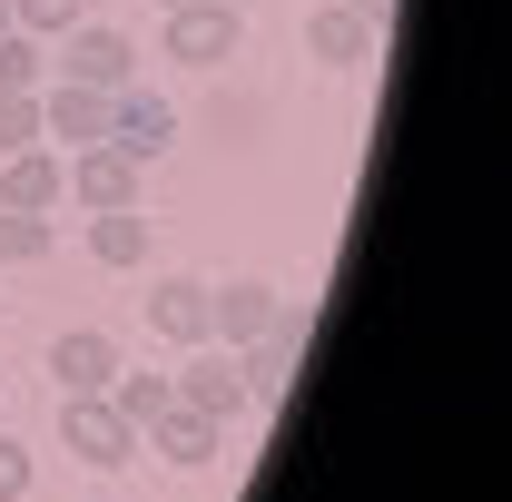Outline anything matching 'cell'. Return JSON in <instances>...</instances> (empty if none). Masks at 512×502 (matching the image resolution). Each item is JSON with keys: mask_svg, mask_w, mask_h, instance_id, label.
<instances>
[{"mask_svg": "<svg viewBox=\"0 0 512 502\" xmlns=\"http://www.w3.org/2000/svg\"><path fill=\"white\" fill-rule=\"evenodd\" d=\"M0 30H10V0H0Z\"/></svg>", "mask_w": 512, "mask_h": 502, "instance_id": "obj_24", "label": "cell"}, {"mask_svg": "<svg viewBox=\"0 0 512 502\" xmlns=\"http://www.w3.org/2000/svg\"><path fill=\"white\" fill-rule=\"evenodd\" d=\"M60 443L79 453V463H99V473L138 463V424H128L109 394H60Z\"/></svg>", "mask_w": 512, "mask_h": 502, "instance_id": "obj_3", "label": "cell"}, {"mask_svg": "<svg viewBox=\"0 0 512 502\" xmlns=\"http://www.w3.org/2000/svg\"><path fill=\"white\" fill-rule=\"evenodd\" d=\"M109 148H128L138 168H148V158H168V148H178V109H168L158 89H138V79L109 89Z\"/></svg>", "mask_w": 512, "mask_h": 502, "instance_id": "obj_7", "label": "cell"}, {"mask_svg": "<svg viewBox=\"0 0 512 502\" xmlns=\"http://www.w3.org/2000/svg\"><path fill=\"white\" fill-rule=\"evenodd\" d=\"M40 148V89H0V158Z\"/></svg>", "mask_w": 512, "mask_h": 502, "instance_id": "obj_19", "label": "cell"}, {"mask_svg": "<svg viewBox=\"0 0 512 502\" xmlns=\"http://www.w3.org/2000/svg\"><path fill=\"white\" fill-rule=\"evenodd\" d=\"M306 345H316V306H306V296H276V315H266V335L247 345V394H256V404H276V394L296 384V365H306Z\"/></svg>", "mask_w": 512, "mask_h": 502, "instance_id": "obj_1", "label": "cell"}, {"mask_svg": "<svg viewBox=\"0 0 512 502\" xmlns=\"http://www.w3.org/2000/svg\"><path fill=\"white\" fill-rule=\"evenodd\" d=\"M217 443H227V424H207V414H188V404H168V414L138 434V453H158V463L197 473V463H217Z\"/></svg>", "mask_w": 512, "mask_h": 502, "instance_id": "obj_11", "label": "cell"}, {"mask_svg": "<svg viewBox=\"0 0 512 502\" xmlns=\"http://www.w3.org/2000/svg\"><path fill=\"white\" fill-rule=\"evenodd\" d=\"M60 79H79V89H128L138 79V40L109 30V20H69L60 30Z\"/></svg>", "mask_w": 512, "mask_h": 502, "instance_id": "obj_5", "label": "cell"}, {"mask_svg": "<svg viewBox=\"0 0 512 502\" xmlns=\"http://www.w3.org/2000/svg\"><path fill=\"white\" fill-rule=\"evenodd\" d=\"M20 493H30V443L0 434V502H20Z\"/></svg>", "mask_w": 512, "mask_h": 502, "instance_id": "obj_21", "label": "cell"}, {"mask_svg": "<svg viewBox=\"0 0 512 502\" xmlns=\"http://www.w3.org/2000/svg\"><path fill=\"white\" fill-rule=\"evenodd\" d=\"M69 20H89V0H10V30H30V40H60Z\"/></svg>", "mask_w": 512, "mask_h": 502, "instance_id": "obj_20", "label": "cell"}, {"mask_svg": "<svg viewBox=\"0 0 512 502\" xmlns=\"http://www.w3.org/2000/svg\"><path fill=\"white\" fill-rule=\"evenodd\" d=\"M158 10H188V0H158Z\"/></svg>", "mask_w": 512, "mask_h": 502, "instance_id": "obj_23", "label": "cell"}, {"mask_svg": "<svg viewBox=\"0 0 512 502\" xmlns=\"http://www.w3.org/2000/svg\"><path fill=\"white\" fill-rule=\"evenodd\" d=\"M384 40L345 10V0H325V10H306V60H325V69H365Z\"/></svg>", "mask_w": 512, "mask_h": 502, "instance_id": "obj_13", "label": "cell"}, {"mask_svg": "<svg viewBox=\"0 0 512 502\" xmlns=\"http://www.w3.org/2000/svg\"><path fill=\"white\" fill-rule=\"evenodd\" d=\"M168 384H178V404L207 414V424H237V414L256 404V394H247V355H237V345H197L188 375H168Z\"/></svg>", "mask_w": 512, "mask_h": 502, "instance_id": "obj_4", "label": "cell"}, {"mask_svg": "<svg viewBox=\"0 0 512 502\" xmlns=\"http://www.w3.org/2000/svg\"><path fill=\"white\" fill-rule=\"evenodd\" d=\"M89 138H109V89H79V79H50L40 89V148H89Z\"/></svg>", "mask_w": 512, "mask_h": 502, "instance_id": "obj_8", "label": "cell"}, {"mask_svg": "<svg viewBox=\"0 0 512 502\" xmlns=\"http://www.w3.org/2000/svg\"><path fill=\"white\" fill-rule=\"evenodd\" d=\"M0 89H50V50L30 30H0Z\"/></svg>", "mask_w": 512, "mask_h": 502, "instance_id": "obj_18", "label": "cell"}, {"mask_svg": "<svg viewBox=\"0 0 512 502\" xmlns=\"http://www.w3.org/2000/svg\"><path fill=\"white\" fill-rule=\"evenodd\" d=\"M266 315H276V286H256V276L207 286V345H237V355H247L256 335H266Z\"/></svg>", "mask_w": 512, "mask_h": 502, "instance_id": "obj_9", "label": "cell"}, {"mask_svg": "<svg viewBox=\"0 0 512 502\" xmlns=\"http://www.w3.org/2000/svg\"><path fill=\"white\" fill-rule=\"evenodd\" d=\"M148 335L207 345V276H158V286H148Z\"/></svg>", "mask_w": 512, "mask_h": 502, "instance_id": "obj_14", "label": "cell"}, {"mask_svg": "<svg viewBox=\"0 0 512 502\" xmlns=\"http://www.w3.org/2000/svg\"><path fill=\"white\" fill-rule=\"evenodd\" d=\"M69 197L99 217V207H138V188H148V168L128 158V148H109V138H89V148H69Z\"/></svg>", "mask_w": 512, "mask_h": 502, "instance_id": "obj_6", "label": "cell"}, {"mask_svg": "<svg viewBox=\"0 0 512 502\" xmlns=\"http://www.w3.org/2000/svg\"><path fill=\"white\" fill-rule=\"evenodd\" d=\"M89 266H109V276L148 266V217H138V207H99V217H89Z\"/></svg>", "mask_w": 512, "mask_h": 502, "instance_id": "obj_15", "label": "cell"}, {"mask_svg": "<svg viewBox=\"0 0 512 502\" xmlns=\"http://www.w3.org/2000/svg\"><path fill=\"white\" fill-rule=\"evenodd\" d=\"M50 247H60V227H50V217H30V207H0V266H40Z\"/></svg>", "mask_w": 512, "mask_h": 502, "instance_id": "obj_16", "label": "cell"}, {"mask_svg": "<svg viewBox=\"0 0 512 502\" xmlns=\"http://www.w3.org/2000/svg\"><path fill=\"white\" fill-rule=\"evenodd\" d=\"M345 10H355V20L375 30V40H384V30H394V0H345Z\"/></svg>", "mask_w": 512, "mask_h": 502, "instance_id": "obj_22", "label": "cell"}, {"mask_svg": "<svg viewBox=\"0 0 512 502\" xmlns=\"http://www.w3.org/2000/svg\"><path fill=\"white\" fill-rule=\"evenodd\" d=\"M109 404H119L128 424H138V434H148V424H158V414H168V404H178V384H168V375H109Z\"/></svg>", "mask_w": 512, "mask_h": 502, "instance_id": "obj_17", "label": "cell"}, {"mask_svg": "<svg viewBox=\"0 0 512 502\" xmlns=\"http://www.w3.org/2000/svg\"><path fill=\"white\" fill-rule=\"evenodd\" d=\"M50 375H60V394H109V375H119V335L69 325L60 345H50Z\"/></svg>", "mask_w": 512, "mask_h": 502, "instance_id": "obj_10", "label": "cell"}, {"mask_svg": "<svg viewBox=\"0 0 512 502\" xmlns=\"http://www.w3.org/2000/svg\"><path fill=\"white\" fill-rule=\"evenodd\" d=\"M60 197H69L60 148H20V158H0V207H30V217H50Z\"/></svg>", "mask_w": 512, "mask_h": 502, "instance_id": "obj_12", "label": "cell"}, {"mask_svg": "<svg viewBox=\"0 0 512 502\" xmlns=\"http://www.w3.org/2000/svg\"><path fill=\"white\" fill-rule=\"evenodd\" d=\"M158 20H168V60H188V69H227L247 50V10L237 0H188V10H158Z\"/></svg>", "mask_w": 512, "mask_h": 502, "instance_id": "obj_2", "label": "cell"}]
</instances>
